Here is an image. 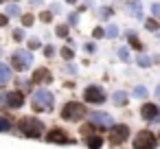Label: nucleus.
Segmentation results:
<instances>
[{
  "label": "nucleus",
  "mask_w": 160,
  "mask_h": 149,
  "mask_svg": "<svg viewBox=\"0 0 160 149\" xmlns=\"http://www.w3.org/2000/svg\"><path fill=\"white\" fill-rule=\"evenodd\" d=\"M68 22H70V24L75 27V24L79 22V16H77V13H70V16H68Z\"/></svg>",
  "instance_id": "72a5a7b5"
},
{
  "label": "nucleus",
  "mask_w": 160,
  "mask_h": 149,
  "mask_svg": "<svg viewBox=\"0 0 160 149\" xmlns=\"http://www.w3.org/2000/svg\"><path fill=\"white\" fill-rule=\"evenodd\" d=\"M33 22H35V16H31V13H24V16H22V24H24V27H31Z\"/></svg>",
  "instance_id": "b1692460"
},
{
  "label": "nucleus",
  "mask_w": 160,
  "mask_h": 149,
  "mask_svg": "<svg viewBox=\"0 0 160 149\" xmlns=\"http://www.w3.org/2000/svg\"><path fill=\"white\" fill-rule=\"evenodd\" d=\"M5 13H7L9 18H16V16H20V7H18V5H7Z\"/></svg>",
  "instance_id": "a211bd4d"
},
{
  "label": "nucleus",
  "mask_w": 160,
  "mask_h": 149,
  "mask_svg": "<svg viewBox=\"0 0 160 149\" xmlns=\"http://www.w3.org/2000/svg\"><path fill=\"white\" fill-rule=\"evenodd\" d=\"M18 127H20V132H22L24 136H29V138H40L42 132H44V125H42L38 118H22V121L18 123Z\"/></svg>",
  "instance_id": "f03ea898"
},
{
  "label": "nucleus",
  "mask_w": 160,
  "mask_h": 149,
  "mask_svg": "<svg viewBox=\"0 0 160 149\" xmlns=\"http://www.w3.org/2000/svg\"><path fill=\"white\" fill-rule=\"evenodd\" d=\"M44 55H46V57H53V55H55V46H51V44L44 46Z\"/></svg>",
  "instance_id": "7c9ffc66"
},
{
  "label": "nucleus",
  "mask_w": 160,
  "mask_h": 149,
  "mask_svg": "<svg viewBox=\"0 0 160 149\" xmlns=\"http://www.w3.org/2000/svg\"><path fill=\"white\" fill-rule=\"evenodd\" d=\"M145 29H147V31H158V29H160V22H158L156 18H151V20L145 22Z\"/></svg>",
  "instance_id": "aec40b11"
},
{
  "label": "nucleus",
  "mask_w": 160,
  "mask_h": 149,
  "mask_svg": "<svg viewBox=\"0 0 160 149\" xmlns=\"http://www.w3.org/2000/svg\"><path fill=\"white\" fill-rule=\"evenodd\" d=\"M90 132H92V127H90V125H83V127H81V134H83V138H88V136H90Z\"/></svg>",
  "instance_id": "f704fd0d"
},
{
  "label": "nucleus",
  "mask_w": 160,
  "mask_h": 149,
  "mask_svg": "<svg viewBox=\"0 0 160 149\" xmlns=\"http://www.w3.org/2000/svg\"><path fill=\"white\" fill-rule=\"evenodd\" d=\"M127 9H129V13H132V16H136L138 20L142 18V7H140L138 0H129V2H127Z\"/></svg>",
  "instance_id": "ddd939ff"
},
{
  "label": "nucleus",
  "mask_w": 160,
  "mask_h": 149,
  "mask_svg": "<svg viewBox=\"0 0 160 149\" xmlns=\"http://www.w3.org/2000/svg\"><path fill=\"white\" fill-rule=\"evenodd\" d=\"M118 35V29L114 27V24H110V27H105V37H110V40H114Z\"/></svg>",
  "instance_id": "412c9836"
},
{
  "label": "nucleus",
  "mask_w": 160,
  "mask_h": 149,
  "mask_svg": "<svg viewBox=\"0 0 160 149\" xmlns=\"http://www.w3.org/2000/svg\"><path fill=\"white\" fill-rule=\"evenodd\" d=\"M127 42H129V46H132V48H136V51H140V48H142L140 40H138V37H136V33H132V31L127 33Z\"/></svg>",
  "instance_id": "2eb2a0df"
},
{
  "label": "nucleus",
  "mask_w": 160,
  "mask_h": 149,
  "mask_svg": "<svg viewBox=\"0 0 160 149\" xmlns=\"http://www.w3.org/2000/svg\"><path fill=\"white\" fill-rule=\"evenodd\" d=\"M86 145L88 147H101L103 145V136H88L86 138Z\"/></svg>",
  "instance_id": "dca6fc26"
},
{
  "label": "nucleus",
  "mask_w": 160,
  "mask_h": 149,
  "mask_svg": "<svg viewBox=\"0 0 160 149\" xmlns=\"http://www.w3.org/2000/svg\"><path fill=\"white\" fill-rule=\"evenodd\" d=\"M72 55H75V51H72V48H68V46H64V48H62V57H64V59H72Z\"/></svg>",
  "instance_id": "a878e982"
},
{
  "label": "nucleus",
  "mask_w": 160,
  "mask_h": 149,
  "mask_svg": "<svg viewBox=\"0 0 160 149\" xmlns=\"http://www.w3.org/2000/svg\"><path fill=\"white\" fill-rule=\"evenodd\" d=\"M134 97H136V99H145V97H147V88H145V86H136V88H134Z\"/></svg>",
  "instance_id": "4be33fe9"
},
{
  "label": "nucleus",
  "mask_w": 160,
  "mask_h": 149,
  "mask_svg": "<svg viewBox=\"0 0 160 149\" xmlns=\"http://www.w3.org/2000/svg\"><path fill=\"white\" fill-rule=\"evenodd\" d=\"M118 57H121L123 62H127V59H129V53H127V48H118Z\"/></svg>",
  "instance_id": "2f4dec72"
},
{
  "label": "nucleus",
  "mask_w": 160,
  "mask_h": 149,
  "mask_svg": "<svg viewBox=\"0 0 160 149\" xmlns=\"http://www.w3.org/2000/svg\"><path fill=\"white\" fill-rule=\"evenodd\" d=\"M55 33H57L59 37H66V35H68V24H59V27L55 29Z\"/></svg>",
  "instance_id": "393cba45"
},
{
  "label": "nucleus",
  "mask_w": 160,
  "mask_h": 149,
  "mask_svg": "<svg viewBox=\"0 0 160 149\" xmlns=\"http://www.w3.org/2000/svg\"><path fill=\"white\" fill-rule=\"evenodd\" d=\"M0 101H2V105H5V107L16 110V107H22L24 97H22V92H7V94L0 97Z\"/></svg>",
  "instance_id": "6e6552de"
},
{
  "label": "nucleus",
  "mask_w": 160,
  "mask_h": 149,
  "mask_svg": "<svg viewBox=\"0 0 160 149\" xmlns=\"http://www.w3.org/2000/svg\"><path fill=\"white\" fill-rule=\"evenodd\" d=\"M42 2H44V0H31V7H40Z\"/></svg>",
  "instance_id": "ea45409f"
},
{
  "label": "nucleus",
  "mask_w": 160,
  "mask_h": 149,
  "mask_svg": "<svg viewBox=\"0 0 160 149\" xmlns=\"http://www.w3.org/2000/svg\"><path fill=\"white\" fill-rule=\"evenodd\" d=\"M68 2H72V5H75V2H77V0H68Z\"/></svg>",
  "instance_id": "79ce46f5"
},
{
  "label": "nucleus",
  "mask_w": 160,
  "mask_h": 149,
  "mask_svg": "<svg viewBox=\"0 0 160 149\" xmlns=\"http://www.w3.org/2000/svg\"><path fill=\"white\" fill-rule=\"evenodd\" d=\"M86 51H88V53H94V51H97V46H94L92 42H88V44H86Z\"/></svg>",
  "instance_id": "4c0bfd02"
},
{
  "label": "nucleus",
  "mask_w": 160,
  "mask_h": 149,
  "mask_svg": "<svg viewBox=\"0 0 160 149\" xmlns=\"http://www.w3.org/2000/svg\"><path fill=\"white\" fill-rule=\"evenodd\" d=\"M31 83H51V70L46 68H38L31 77Z\"/></svg>",
  "instance_id": "f8f14e48"
},
{
  "label": "nucleus",
  "mask_w": 160,
  "mask_h": 149,
  "mask_svg": "<svg viewBox=\"0 0 160 149\" xmlns=\"http://www.w3.org/2000/svg\"><path fill=\"white\" fill-rule=\"evenodd\" d=\"M112 13H114V11H112V9H110V7H103V9H101V13H99V16H101V18H105V20H108V18H110V16H112Z\"/></svg>",
  "instance_id": "c756f323"
},
{
  "label": "nucleus",
  "mask_w": 160,
  "mask_h": 149,
  "mask_svg": "<svg viewBox=\"0 0 160 149\" xmlns=\"http://www.w3.org/2000/svg\"><path fill=\"white\" fill-rule=\"evenodd\" d=\"M0 2H5V0H0Z\"/></svg>",
  "instance_id": "37998d69"
},
{
  "label": "nucleus",
  "mask_w": 160,
  "mask_h": 149,
  "mask_svg": "<svg viewBox=\"0 0 160 149\" xmlns=\"http://www.w3.org/2000/svg\"><path fill=\"white\" fill-rule=\"evenodd\" d=\"M83 116H86V105L77 103V101L66 103L64 110H62V118H66V121H81Z\"/></svg>",
  "instance_id": "20e7f679"
},
{
  "label": "nucleus",
  "mask_w": 160,
  "mask_h": 149,
  "mask_svg": "<svg viewBox=\"0 0 160 149\" xmlns=\"http://www.w3.org/2000/svg\"><path fill=\"white\" fill-rule=\"evenodd\" d=\"M9 79H11V70H9V66L0 64V86L9 83Z\"/></svg>",
  "instance_id": "4468645a"
},
{
  "label": "nucleus",
  "mask_w": 160,
  "mask_h": 149,
  "mask_svg": "<svg viewBox=\"0 0 160 149\" xmlns=\"http://www.w3.org/2000/svg\"><path fill=\"white\" fill-rule=\"evenodd\" d=\"M90 123H92V125H97V127H108V129L114 125L112 116H110V114H105V112H92V114H90Z\"/></svg>",
  "instance_id": "1a4fd4ad"
},
{
  "label": "nucleus",
  "mask_w": 160,
  "mask_h": 149,
  "mask_svg": "<svg viewBox=\"0 0 160 149\" xmlns=\"http://www.w3.org/2000/svg\"><path fill=\"white\" fill-rule=\"evenodd\" d=\"M46 140L48 142H59V145H66V142H70V138H68V134L64 132V129H51L48 132V136H46Z\"/></svg>",
  "instance_id": "9d476101"
},
{
  "label": "nucleus",
  "mask_w": 160,
  "mask_h": 149,
  "mask_svg": "<svg viewBox=\"0 0 160 149\" xmlns=\"http://www.w3.org/2000/svg\"><path fill=\"white\" fill-rule=\"evenodd\" d=\"M7 22H9V16L7 13H0V27H5Z\"/></svg>",
  "instance_id": "e433bc0d"
},
{
  "label": "nucleus",
  "mask_w": 160,
  "mask_h": 149,
  "mask_svg": "<svg viewBox=\"0 0 160 149\" xmlns=\"http://www.w3.org/2000/svg\"><path fill=\"white\" fill-rule=\"evenodd\" d=\"M13 125H11V121L9 118H5V116H0V132H9Z\"/></svg>",
  "instance_id": "5701e85b"
},
{
  "label": "nucleus",
  "mask_w": 160,
  "mask_h": 149,
  "mask_svg": "<svg viewBox=\"0 0 160 149\" xmlns=\"http://www.w3.org/2000/svg\"><path fill=\"white\" fill-rule=\"evenodd\" d=\"M127 138H129V127H127V125H112V127H110V134H108L110 145L118 147V145H123Z\"/></svg>",
  "instance_id": "39448f33"
},
{
  "label": "nucleus",
  "mask_w": 160,
  "mask_h": 149,
  "mask_svg": "<svg viewBox=\"0 0 160 149\" xmlns=\"http://www.w3.org/2000/svg\"><path fill=\"white\" fill-rule=\"evenodd\" d=\"M11 66L18 72H24L29 66H33V53L31 51H16L11 55Z\"/></svg>",
  "instance_id": "7ed1b4c3"
},
{
  "label": "nucleus",
  "mask_w": 160,
  "mask_h": 149,
  "mask_svg": "<svg viewBox=\"0 0 160 149\" xmlns=\"http://www.w3.org/2000/svg\"><path fill=\"white\" fill-rule=\"evenodd\" d=\"M40 46H42L40 37H31V40H29V48H33V51H35V48H40Z\"/></svg>",
  "instance_id": "bb28decb"
},
{
  "label": "nucleus",
  "mask_w": 160,
  "mask_h": 149,
  "mask_svg": "<svg viewBox=\"0 0 160 149\" xmlns=\"http://www.w3.org/2000/svg\"><path fill=\"white\" fill-rule=\"evenodd\" d=\"M55 105V97L51 94V90H38L33 94V110L35 112H51Z\"/></svg>",
  "instance_id": "f257e3e1"
},
{
  "label": "nucleus",
  "mask_w": 160,
  "mask_h": 149,
  "mask_svg": "<svg viewBox=\"0 0 160 149\" xmlns=\"http://www.w3.org/2000/svg\"><path fill=\"white\" fill-rule=\"evenodd\" d=\"M158 114H160V110H158L153 103H145V105L140 107V116H142L145 121H156Z\"/></svg>",
  "instance_id": "9b49d317"
},
{
  "label": "nucleus",
  "mask_w": 160,
  "mask_h": 149,
  "mask_svg": "<svg viewBox=\"0 0 160 149\" xmlns=\"http://www.w3.org/2000/svg\"><path fill=\"white\" fill-rule=\"evenodd\" d=\"M136 64H138L140 68H149V66H151V59H149L147 55H138V57H136Z\"/></svg>",
  "instance_id": "6ab92c4d"
},
{
  "label": "nucleus",
  "mask_w": 160,
  "mask_h": 149,
  "mask_svg": "<svg viewBox=\"0 0 160 149\" xmlns=\"http://www.w3.org/2000/svg\"><path fill=\"white\" fill-rule=\"evenodd\" d=\"M51 11H53V13H59L62 7H59V5H51Z\"/></svg>",
  "instance_id": "58836bf2"
},
{
  "label": "nucleus",
  "mask_w": 160,
  "mask_h": 149,
  "mask_svg": "<svg viewBox=\"0 0 160 149\" xmlns=\"http://www.w3.org/2000/svg\"><path fill=\"white\" fill-rule=\"evenodd\" d=\"M151 13L153 16H160V2H153L151 5Z\"/></svg>",
  "instance_id": "c9c22d12"
},
{
  "label": "nucleus",
  "mask_w": 160,
  "mask_h": 149,
  "mask_svg": "<svg viewBox=\"0 0 160 149\" xmlns=\"http://www.w3.org/2000/svg\"><path fill=\"white\" fill-rule=\"evenodd\" d=\"M83 101H86V103H94V105L103 103V101H105L103 88H99V86H88V88L83 90Z\"/></svg>",
  "instance_id": "0eeeda50"
},
{
  "label": "nucleus",
  "mask_w": 160,
  "mask_h": 149,
  "mask_svg": "<svg viewBox=\"0 0 160 149\" xmlns=\"http://www.w3.org/2000/svg\"><path fill=\"white\" fill-rule=\"evenodd\" d=\"M40 20H42V22H51V20H53V13H51V11H46V13H42V16H40Z\"/></svg>",
  "instance_id": "473e14b6"
},
{
  "label": "nucleus",
  "mask_w": 160,
  "mask_h": 149,
  "mask_svg": "<svg viewBox=\"0 0 160 149\" xmlns=\"http://www.w3.org/2000/svg\"><path fill=\"white\" fill-rule=\"evenodd\" d=\"M156 97H160V86H158V88H156Z\"/></svg>",
  "instance_id": "a19ab883"
},
{
  "label": "nucleus",
  "mask_w": 160,
  "mask_h": 149,
  "mask_svg": "<svg viewBox=\"0 0 160 149\" xmlns=\"http://www.w3.org/2000/svg\"><path fill=\"white\" fill-rule=\"evenodd\" d=\"M13 40H16V42H22V40H24V31H22V29H16V31H13Z\"/></svg>",
  "instance_id": "c85d7f7f"
},
{
  "label": "nucleus",
  "mask_w": 160,
  "mask_h": 149,
  "mask_svg": "<svg viewBox=\"0 0 160 149\" xmlns=\"http://www.w3.org/2000/svg\"><path fill=\"white\" fill-rule=\"evenodd\" d=\"M92 35H94V40H101V37L105 35V29H101V27H97V29L92 31Z\"/></svg>",
  "instance_id": "cd10ccee"
},
{
  "label": "nucleus",
  "mask_w": 160,
  "mask_h": 149,
  "mask_svg": "<svg viewBox=\"0 0 160 149\" xmlns=\"http://www.w3.org/2000/svg\"><path fill=\"white\" fill-rule=\"evenodd\" d=\"M112 101H114L116 105H125V103H127V94H125V92H114V94H112Z\"/></svg>",
  "instance_id": "f3484780"
},
{
  "label": "nucleus",
  "mask_w": 160,
  "mask_h": 149,
  "mask_svg": "<svg viewBox=\"0 0 160 149\" xmlns=\"http://www.w3.org/2000/svg\"><path fill=\"white\" fill-rule=\"evenodd\" d=\"M156 145H158V136H153V134L147 132V129L138 132V136L134 138V147H136V149H151V147H156Z\"/></svg>",
  "instance_id": "423d86ee"
}]
</instances>
